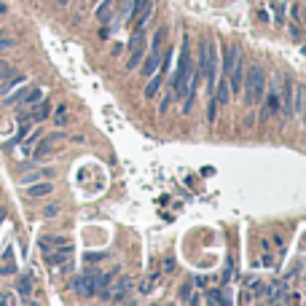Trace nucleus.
<instances>
[{
	"label": "nucleus",
	"instance_id": "nucleus-24",
	"mask_svg": "<svg viewBox=\"0 0 306 306\" xmlns=\"http://www.w3.org/2000/svg\"><path fill=\"white\" fill-rule=\"evenodd\" d=\"M6 67H8V64H6V62H3V59H0V70H6Z\"/></svg>",
	"mask_w": 306,
	"mask_h": 306
},
{
	"label": "nucleus",
	"instance_id": "nucleus-19",
	"mask_svg": "<svg viewBox=\"0 0 306 306\" xmlns=\"http://www.w3.org/2000/svg\"><path fill=\"white\" fill-rule=\"evenodd\" d=\"M209 301H212V304H223V295H220V290H209Z\"/></svg>",
	"mask_w": 306,
	"mask_h": 306
},
{
	"label": "nucleus",
	"instance_id": "nucleus-20",
	"mask_svg": "<svg viewBox=\"0 0 306 306\" xmlns=\"http://www.w3.org/2000/svg\"><path fill=\"white\" fill-rule=\"evenodd\" d=\"M11 46H14L11 38H0V51H3V48H11Z\"/></svg>",
	"mask_w": 306,
	"mask_h": 306
},
{
	"label": "nucleus",
	"instance_id": "nucleus-5",
	"mask_svg": "<svg viewBox=\"0 0 306 306\" xmlns=\"http://www.w3.org/2000/svg\"><path fill=\"white\" fill-rule=\"evenodd\" d=\"M51 191H54V183H51V180H35V183L27 185V196L41 199V196H48Z\"/></svg>",
	"mask_w": 306,
	"mask_h": 306
},
{
	"label": "nucleus",
	"instance_id": "nucleus-16",
	"mask_svg": "<svg viewBox=\"0 0 306 306\" xmlns=\"http://www.w3.org/2000/svg\"><path fill=\"white\" fill-rule=\"evenodd\" d=\"M54 215H59V204H48V207L43 209V218H54Z\"/></svg>",
	"mask_w": 306,
	"mask_h": 306
},
{
	"label": "nucleus",
	"instance_id": "nucleus-1",
	"mask_svg": "<svg viewBox=\"0 0 306 306\" xmlns=\"http://www.w3.org/2000/svg\"><path fill=\"white\" fill-rule=\"evenodd\" d=\"M266 70L260 67V64H253L247 73V81L242 83L244 89V102L247 105H258L260 99H263V92H266Z\"/></svg>",
	"mask_w": 306,
	"mask_h": 306
},
{
	"label": "nucleus",
	"instance_id": "nucleus-26",
	"mask_svg": "<svg viewBox=\"0 0 306 306\" xmlns=\"http://www.w3.org/2000/svg\"><path fill=\"white\" fill-rule=\"evenodd\" d=\"M59 3H67V0H59Z\"/></svg>",
	"mask_w": 306,
	"mask_h": 306
},
{
	"label": "nucleus",
	"instance_id": "nucleus-8",
	"mask_svg": "<svg viewBox=\"0 0 306 306\" xmlns=\"http://www.w3.org/2000/svg\"><path fill=\"white\" fill-rule=\"evenodd\" d=\"M150 81H148V86H145V97H156V92H159V86H161V81H164V73L161 70H156L153 75H148Z\"/></svg>",
	"mask_w": 306,
	"mask_h": 306
},
{
	"label": "nucleus",
	"instance_id": "nucleus-13",
	"mask_svg": "<svg viewBox=\"0 0 306 306\" xmlns=\"http://www.w3.org/2000/svg\"><path fill=\"white\" fill-rule=\"evenodd\" d=\"M156 282H159V274H150L148 279H143V285H140V293H150Z\"/></svg>",
	"mask_w": 306,
	"mask_h": 306
},
{
	"label": "nucleus",
	"instance_id": "nucleus-10",
	"mask_svg": "<svg viewBox=\"0 0 306 306\" xmlns=\"http://www.w3.org/2000/svg\"><path fill=\"white\" fill-rule=\"evenodd\" d=\"M228 97H231V89H228V81H225V75H223V81L218 83V92H215V105L223 108V105L228 102Z\"/></svg>",
	"mask_w": 306,
	"mask_h": 306
},
{
	"label": "nucleus",
	"instance_id": "nucleus-4",
	"mask_svg": "<svg viewBox=\"0 0 306 306\" xmlns=\"http://www.w3.org/2000/svg\"><path fill=\"white\" fill-rule=\"evenodd\" d=\"M108 288V285H105ZM129 288H132V279L129 277H121V279H116V282L108 288V293H110V301H116V304H121V301H127V293H129Z\"/></svg>",
	"mask_w": 306,
	"mask_h": 306
},
{
	"label": "nucleus",
	"instance_id": "nucleus-18",
	"mask_svg": "<svg viewBox=\"0 0 306 306\" xmlns=\"http://www.w3.org/2000/svg\"><path fill=\"white\" fill-rule=\"evenodd\" d=\"M191 295H193V290H191V285H185V288H180V301H188Z\"/></svg>",
	"mask_w": 306,
	"mask_h": 306
},
{
	"label": "nucleus",
	"instance_id": "nucleus-17",
	"mask_svg": "<svg viewBox=\"0 0 306 306\" xmlns=\"http://www.w3.org/2000/svg\"><path fill=\"white\" fill-rule=\"evenodd\" d=\"M54 124H57V127H64V124H67V116H64V108H59V113H57V118H54Z\"/></svg>",
	"mask_w": 306,
	"mask_h": 306
},
{
	"label": "nucleus",
	"instance_id": "nucleus-21",
	"mask_svg": "<svg viewBox=\"0 0 306 306\" xmlns=\"http://www.w3.org/2000/svg\"><path fill=\"white\" fill-rule=\"evenodd\" d=\"M99 258H105V253H86V260L92 263V260H99Z\"/></svg>",
	"mask_w": 306,
	"mask_h": 306
},
{
	"label": "nucleus",
	"instance_id": "nucleus-3",
	"mask_svg": "<svg viewBox=\"0 0 306 306\" xmlns=\"http://www.w3.org/2000/svg\"><path fill=\"white\" fill-rule=\"evenodd\" d=\"M204 73H207L209 86H215L218 83V48H215V41H207V67H204Z\"/></svg>",
	"mask_w": 306,
	"mask_h": 306
},
{
	"label": "nucleus",
	"instance_id": "nucleus-11",
	"mask_svg": "<svg viewBox=\"0 0 306 306\" xmlns=\"http://www.w3.org/2000/svg\"><path fill=\"white\" fill-rule=\"evenodd\" d=\"M46 116H48V105L46 102H41L35 110H30V118H32V121H46Z\"/></svg>",
	"mask_w": 306,
	"mask_h": 306
},
{
	"label": "nucleus",
	"instance_id": "nucleus-25",
	"mask_svg": "<svg viewBox=\"0 0 306 306\" xmlns=\"http://www.w3.org/2000/svg\"><path fill=\"white\" fill-rule=\"evenodd\" d=\"M0 38H6V30H0Z\"/></svg>",
	"mask_w": 306,
	"mask_h": 306
},
{
	"label": "nucleus",
	"instance_id": "nucleus-23",
	"mask_svg": "<svg viewBox=\"0 0 306 306\" xmlns=\"http://www.w3.org/2000/svg\"><path fill=\"white\" fill-rule=\"evenodd\" d=\"M145 3H148V0H134V8H137V11H140V8L145 6Z\"/></svg>",
	"mask_w": 306,
	"mask_h": 306
},
{
	"label": "nucleus",
	"instance_id": "nucleus-14",
	"mask_svg": "<svg viewBox=\"0 0 306 306\" xmlns=\"http://www.w3.org/2000/svg\"><path fill=\"white\" fill-rule=\"evenodd\" d=\"M43 177H48V172H30V175H22V185H30V183H35V180H43Z\"/></svg>",
	"mask_w": 306,
	"mask_h": 306
},
{
	"label": "nucleus",
	"instance_id": "nucleus-9",
	"mask_svg": "<svg viewBox=\"0 0 306 306\" xmlns=\"http://www.w3.org/2000/svg\"><path fill=\"white\" fill-rule=\"evenodd\" d=\"M159 62H161V54L150 51L148 57H145V62H143V75H153L159 70Z\"/></svg>",
	"mask_w": 306,
	"mask_h": 306
},
{
	"label": "nucleus",
	"instance_id": "nucleus-22",
	"mask_svg": "<svg viewBox=\"0 0 306 306\" xmlns=\"http://www.w3.org/2000/svg\"><path fill=\"white\" fill-rule=\"evenodd\" d=\"M175 269V258H164V272H172Z\"/></svg>",
	"mask_w": 306,
	"mask_h": 306
},
{
	"label": "nucleus",
	"instance_id": "nucleus-2",
	"mask_svg": "<svg viewBox=\"0 0 306 306\" xmlns=\"http://www.w3.org/2000/svg\"><path fill=\"white\" fill-rule=\"evenodd\" d=\"M129 48H132V54H129V59H127V67L134 70L140 64V59L145 57V32H143V27H137L132 32V38H129Z\"/></svg>",
	"mask_w": 306,
	"mask_h": 306
},
{
	"label": "nucleus",
	"instance_id": "nucleus-6",
	"mask_svg": "<svg viewBox=\"0 0 306 306\" xmlns=\"http://www.w3.org/2000/svg\"><path fill=\"white\" fill-rule=\"evenodd\" d=\"M293 92H295V110L301 113V121H304V127H306V86L295 83Z\"/></svg>",
	"mask_w": 306,
	"mask_h": 306
},
{
	"label": "nucleus",
	"instance_id": "nucleus-7",
	"mask_svg": "<svg viewBox=\"0 0 306 306\" xmlns=\"http://www.w3.org/2000/svg\"><path fill=\"white\" fill-rule=\"evenodd\" d=\"M279 94L274 92V89H269V97H266V105H263V118H269V116H274L279 110Z\"/></svg>",
	"mask_w": 306,
	"mask_h": 306
},
{
	"label": "nucleus",
	"instance_id": "nucleus-15",
	"mask_svg": "<svg viewBox=\"0 0 306 306\" xmlns=\"http://www.w3.org/2000/svg\"><path fill=\"white\" fill-rule=\"evenodd\" d=\"M14 272H16V269H14L11 258H6V263L0 266V274H3V277H8V274H14Z\"/></svg>",
	"mask_w": 306,
	"mask_h": 306
},
{
	"label": "nucleus",
	"instance_id": "nucleus-12",
	"mask_svg": "<svg viewBox=\"0 0 306 306\" xmlns=\"http://www.w3.org/2000/svg\"><path fill=\"white\" fill-rule=\"evenodd\" d=\"M16 293H22V295H30V293H32V279H30V277H22V279H19V282H16Z\"/></svg>",
	"mask_w": 306,
	"mask_h": 306
}]
</instances>
